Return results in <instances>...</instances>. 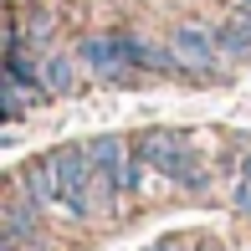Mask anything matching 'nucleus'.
Wrapping results in <instances>:
<instances>
[{"label": "nucleus", "instance_id": "nucleus-1", "mask_svg": "<svg viewBox=\"0 0 251 251\" xmlns=\"http://www.w3.org/2000/svg\"><path fill=\"white\" fill-rule=\"evenodd\" d=\"M51 164H56V185H62L67 215H98V205H93L98 159H93V149H56Z\"/></svg>", "mask_w": 251, "mask_h": 251}, {"label": "nucleus", "instance_id": "nucleus-2", "mask_svg": "<svg viewBox=\"0 0 251 251\" xmlns=\"http://www.w3.org/2000/svg\"><path fill=\"white\" fill-rule=\"evenodd\" d=\"M139 154L149 159L159 175L179 179V185H190V190H200V185H205V175H200L195 154L185 149V139H179V133H159V128H154V133H144V139H139Z\"/></svg>", "mask_w": 251, "mask_h": 251}, {"label": "nucleus", "instance_id": "nucleus-3", "mask_svg": "<svg viewBox=\"0 0 251 251\" xmlns=\"http://www.w3.org/2000/svg\"><path fill=\"white\" fill-rule=\"evenodd\" d=\"M77 62L87 67V72H98L102 82H128L139 67H133L128 56V36H93L77 47Z\"/></svg>", "mask_w": 251, "mask_h": 251}, {"label": "nucleus", "instance_id": "nucleus-4", "mask_svg": "<svg viewBox=\"0 0 251 251\" xmlns=\"http://www.w3.org/2000/svg\"><path fill=\"white\" fill-rule=\"evenodd\" d=\"M169 47H175L185 72H215V67H221V36L205 31V26H179L175 36H169Z\"/></svg>", "mask_w": 251, "mask_h": 251}, {"label": "nucleus", "instance_id": "nucleus-5", "mask_svg": "<svg viewBox=\"0 0 251 251\" xmlns=\"http://www.w3.org/2000/svg\"><path fill=\"white\" fill-rule=\"evenodd\" d=\"M21 185H26V195L36 205H62V185H56V164L51 159H31V164L21 169Z\"/></svg>", "mask_w": 251, "mask_h": 251}, {"label": "nucleus", "instance_id": "nucleus-6", "mask_svg": "<svg viewBox=\"0 0 251 251\" xmlns=\"http://www.w3.org/2000/svg\"><path fill=\"white\" fill-rule=\"evenodd\" d=\"M128 56H133V67H144V72H185L179 56H175V47H159V41L128 36Z\"/></svg>", "mask_w": 251, "mask_h": 251}, {"label": "nucleus", "instance_id": "nucleus-7", "mask_svg": "<svg viewBox=\"0 0 251 251\" xmlns=\"http://www.w3.org/2000/svg\"><path fill=\"white\" fill-rule=\"evenodd\" d=\"M36 200H10L5 205V251H16L21 241H36V215H31Z\"/></svg>", "mask_w": 251, "mask_h": 251}, {"label": "nucleus", "instance_id": "nucleus-8", "mask_svg": "<svg viewBox=\"0 0 251 251\" xmlns=\"http://www.w3.org/2000/svg\"><path fill=\"white\" fill-rule=\"evenodd\" d=\"M41 82H47V93H72L77 82L72 56H41Z\"/></svg>", "mask_w": 251, "mask_h": 251}, {"label": "nucleus", "instance_id": "nucleus-9", "mask_svg": "<svg viewBox=\"0 0 251 251\" xmlns=\"http://www.w3.org/2000/svg\"><path fill=\"white\" fill-rule=\"evenodd\" d=\"M215 36H221V56H251V21H246V16L226 21Z\"/></svg>", "mask_w": 251, "mask_h": 251}, {"label": "nucleus", "instance_id": "nucleus-10", "mask_svg": "<svg viewBox=\"0 0 251 251\" xmlns=\"http://www.w3.org/2000/svg\"><path fill=\"white\" fill-rule=\"evenodd\" d=\"M236 205H241V210L251 215V190H246V185H241V195H236Z\"/></svg>", "mask_w": 251, "mask_h": 251}, {"label": "nucleus", "instance_id": "nucleus-11", "mask_svg": "<svg viewBox=\"0 0 251 251\" xmlns=\"http://www.w3.org/2000/svg\"><path fill=\"white\" fill-rule=\"evenodd\" d=\"M241 16H246V21H251V0H241Z\"/></svg>", "mask_w": 251, "mask_h": 251}, {"label": "nucleus", "instance_id": "nucleus-12", "mask_svg": "<svg viewBox=\"0 0 251 251\" xmlns=\"http://www.w3.org/2000/svg\"><path fill=\"white\" fill-rule=\"evenodd\" d=\"M200 251H221V246H200Z\"/></svg>", "mask_w": 251, "mask_h": 251}, {"label": "nucleus", "instance_id": "nucleus-13", "mask_svg": "<svg viewBox=\"0 0 251 251\" xmlns=\"http://www.w3.org/2000/svg\"><path fill=\"white\" fill-rule=\"evenodd\" d=\"M246 175H251V159H246Z\"/></svg>", "mask_w": 251, "mask_h": 251}]
</instances>
